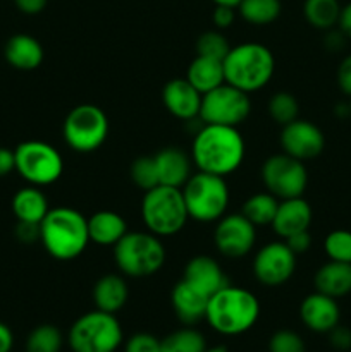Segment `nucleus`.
I'll return each instance as SVG.
<instances>
[{
	"instance_id": "3c124183",
	"label": "nucleus",
	"mask_w": 351,
	"mask_h": 352,
	"mask_svg": "<svg viewBox=\"0 0 351 352\" xmlns=\"http://www.w3.org/2000/svg\"><path fill=\"white\" fill-rule=\"evenodd\" d=\"M205 352H229L226 349V347H222V346H219V347H206V351Z\"/></svg>"
},
{
	"instance_id": "6e6552de",
	"label": "nucleus",
	"mask_w": 351,
	"mask_h": 352,
	"mask_svg": "<svg viewBox=\"0 0 351 352\" xmlns=\"http://www.w3.org/2000/svg\"><path fill=\"white\" fill-rule=\"evenodd\" d=\"M123 340L124 332L117 316L100 309L79 316L67 333L72 352H116Z\"/></svg>"
},
{
	"instance_id": "dca6fc26",
	"label": "nucleus",
	"mask_w": 351,
	"mask_h": 352,
	"mask_svg": "<svg viewBox=\"0 0 351 352\" xmlns=\"http://www.w3.org/2000/svg\"><path fill=\"white\" fill-rule=\"evenodd\" d=\"M299 318L312 332L329 333L334 327L339 325L341 309L336 299L315 291L299 305Z\"/></svg>"
},
{
	"instance_id": "9b49d317",
	"label": "nucleus",
	"mask_w": 351,
	"mask_h": 352,
	"mask_svg": "<svg viewBox=\"0 0 351 352\" xmlns=\"http://www.w3.org/2000/svg\"><path fill=\"white\" fill-rule=\"evenodd\" d=\"M250 112V95L224 82L203 95L198 119L203 124L237 127L248 119Z\"/></svg>"
},
{
	"instance_id": "20e7f679",
	"label": "nucleus",
	"mask_w": 351,
	"mask_h": 352,
	"mask_svg": "<svg viewBox=\"0 0 351 352\" xmlns=\"http://www.w3.org/2000/svg\"><path fill=\"white\" fill-rule=\"evenodd\" d=\"M275 71L274 54L268 47L255 41L231 47L224 58L227 85L244 93H253L270 82Z\"/></svg>"
},
{
	"instance_id": "c03bdc74",
	"label": "nucleus",
	"mask_w": 351,
	"mask_h": 352,
	"mask_svg": "<svg viewBox=\"0 0 351 352\" xmlns=\"http://www.w3.org/2000/svg\"><path fill=\"white\" fill-rule=\"evenodd\" d=\"M16 170V157L14 150L0 146V177H6L10 172Z\"/></svg>"
},
{
	"instance_id": "f257e3e1",
	"label": "nucleus",
	"mask_w": 351,
	"mask_h": 352,
	"mask_svg": "<svg viewBox=\"0 0 351 352\" xmlns=\"http://www.w3.org/2000/svg\"><path fill=\"white\" fill-rule=\"evenodd\" d=\"M244 155L246 143L237 127L203 124L193 138L191 160L200 172L227 177L241 167Z\"/></svg>"
},
{
	"instance_id": "79ce46f5",
	"label": "nucleus",
	"mask_w": 351,
	"mask_h": 352,
	"mask_svg": "<svg viewBox=\"0 0 351 352\" xmlns=\"http://www.w3.org/2000/svg\"><path fill=\"white\" fill-rule=\"evenodd\" d=\"M337 85L344 95L351 96V55L343 58L337 69Z\"/></svg>"
},
{
	"instance_id": "cd10ccee",
	"label": "nucleus",
	"mask_w": 351,
	"mask_h": 352,
	"mask_svg": "<svg viewBox=\"0 0 351 352\" xmlns=\"http://www.w3.org/2000/svg\"><path fill=\"white\" fill-rule=\"evenodd\" d=\"M341 9L339 0H305L303 3L306 23L322 31L332 30L339 23Z\"/></svg>"
},
{
	"instance_id": "f8f14e48",
	"label": "nucleus",
	"mask_w": 351,
	"mask_h": 352,
	"mask_svg": "<svg viewBox=\"0 0 351 352\" xmlns=\"http://www.w3.org/2000/svg\"><path fill=\"white\" fill-rule=\"evenodd\" d=\"M262 182L279 201L299 198L308 184V172L301 160L277 153L268 157L262 165Z\"/></svg>"
},
{
	"instance_id": "603ef678",
	"label": "nucleus",
	"mask_w": 351,
	"mask_h": 352,
	"mask_svg": "<svg viewBox=\"0 0 351 352\" xmlns=\"http://www.w3.org/2000/svg\"><path fill=\"white\" fill-rule=\"evenodd\" d=\"M350 116H351V103H350Z\"/></svg>"
},
{
	"instance_id": "c9c22d12",
	"label": "nucleus",
	"mask_w": 351,
	"mask_h": 352,
	"mask_svg": "<svg viewBox=\"0 0 351 352\" xmlns=\"http://www.w3.org/2000/svg\"><path fill=\"white\" fill-rule=\"evenodd\" d=\"M323 250L329 260L351 263V232L350 230H332L323 241Z\"/></svg>"
},
{
	"instance_id": "4468645a",
	"label": "nucleus",
	"mask_w": 351,
	"mask_h": 352,
	"mask_svg": "<svg viewBox=\"0 0 351 352\" xmlns=\"http://www.w3.org/2000/svg\"><path fill=\"white\" fill-rule=\"evenodd\" d=\"M215 223L213 243L222 256L240 260L255 248L257 226H253L243 213H226Z\"/></svg>"
},
{
	"instance_id": "bb28decb",
	"label": "nucleus",
	"mask_w": 351,
	"mask_h": 352,
	"mask_svg": "<svg viewBox=\"0 0 351 352\" xmlns=\"http://www.w3.org/2000/svg\"><path fill=\"white\" fill-rule=\"evenodd\" d=\"M12 213L17 222L36 223L40 226L41 220L48 213V199L45 192L36 186H26L19 189L12 198Z\"/></svg>"
},
{
	"instance_id": "2f4dec72",
	"label": "nucleus",
	"mask_w": 351,
	"mask_h": 352,
	"mask_svg": "<svg viewBox=\"0 0 351 352\" xmlns=\"http://www.w3.org/2000/svg\"><path fill=\"white\" fill-rule=\"evenodd\" d=\"M64 346V336L55 325L34 327L26 339V352H61Z\"/></svg>"
},
{
	"instance_id": "5701e85b",
	"label": "nucleus",
	"mask_w": 351,
	"mask_h": 352,
	"mask_svg": "<svg viewBox=\"0 0 351 352\" xmlns=\"http://www.w3.org/2000/svg\"><path fill=\"white\" fill-rule=\"evenodd\" d=\"M127 299H129V289L123 275H103L93 285V302L100 311L116 315L126 306Z\"/></svg>"
},
{
	"instance_id": "1a4fd4ad",
	"label": "nucleus",
	"mask_w": 351,
	"mask_h": 352,
	"mask_svg": "<svg viewBox=\"0 0 351 352\" xmlns=\"http://www.w3.org/2000/svg\"><path fill=\"white\" fill-rule=\"evenodd\" d=\"M109 117L93 103H83L67 113L62 126V136L67 146L78 153L96 151L109 138Z\"/></svg>"
},
{
	"instance_id": "aec40b11",
	"label": "nucleus",
	"mask_w": 351,
	"mask_h": 352,
	"mask_svg": "<svg viewBox=\"0 0 351 352\" xmlns=\"http://www.w3.org/2000/svg\"><path fill=\"white\" fill-rule=\"evenodd\" d=\"M157 165L158 181L162 186L171 188H182L191 177L193 160L191 155L178 146H167L153 155Z\"/></svg>"
},
{
	"instance_id": "0eeeda50",
	"label": "nucleus",
	"mask_w": 351,
	"mask_h": 352,
	"mask_svg": "<svg viewBox=\"0 0 351 352\" xmlns=\"http://www.w3.org/2000/svg\"><path fill=\"white\" fill-rule=\"evenodd\" d=\"M181 191L191 220L212 223L227 213L231 192L226 177L198 170L188 179Z\"/></svg>"
},
{
	"instance_id": "8fccbe9b",
	"label": "nucleus",
	"mask_w": 351,
	"mask_h": 352,
	"mask_svg": "<svg viewBox=\"0 0 351 352\" xmlns=\"http://www.w3.org/2000/svg\"><path fill=\"white\" fill-rule=\"evenodd\" d=\"M215 6H227V7H234L236 9L237 6H240L241 0H212Z\"/></svg>"
},
{
	"instance_id": "37998d69",
	"label": "nucleus",
	"mask_w": 351,
	"mask_h": 352,
	"mask_svg": "<svg viewBox=\"0 0 351 352\" xmlns=\"http://www.w3.org/2000/svg\"><path fill=\"white\" fill-rule=\"evenodd\" d=\"M16 236L21 243H26V244L34 243V241H40V226H36V223L17 222Z\"/></svg>"
},
{
	"instance_id": "f3484780",
	"label": "nucleus",
	"mask_w": 351,
	"mask_h": 352,
	"mask_svg": "<svg viewBox=\"0 0 351 352\" xmlns=\"http://www.w3.org/2000/svg\"><path fill=\"white\" fill-rule=\"evenodd\" d=\"M203 95L186 78L171 79L162 89V102L176 119L193 120L200 117Z\"/></svg>"
},
{
	"instance_id": "423d86ee",
	"label": "nucleus",
	"mask_w": 351,
	"mask_h": 352,
	"mask_svg": "<svg viewBox=\"0 0 351 352\" xmlns=\"http://www.w3.org/2000/svg\"><path fill=\"white\" fill-rule=\"evenodd\" d=\"M165 246L160 237L151 232L127 230L126 236L114 246V261L123 275L143 278L155 275L165 263Z\"/></svg>"
},
{
	"instance_id": "a878e982",
	"label": "nucleus",
	"mask_w": 351,
	"mask_h": 352,
	"mask_svg": "<svg viewBox=\"0 0 351 352\" xmlns=\"http://www.w3.org/2000/svg\"><path fill=\"white\" fill-rule=\"evenodd\" d=\"M186 79L198 89L202 95L219 88L226 82L224 74V60L219 58L205 57V55H196L186 71Z\"/></svg>"
},
{
	"instance_id": "58836bf2",
	"label": "nucleus",
	"mask_w": 351,
	"mask_h": 352,
	"mask_svg": "<svg viewBox=\"0 0 351 352\" xmlns=\"http://www.w3.org/2000/svg\"><path fill=\"white\" fill-rule=\"evenodd\" d=\"M236 12L237 10L234 7L215 6L212 12V21L217 30H226V28L233 26L234 19H236Z\"/></svg>"
},
{
	"instance_id": "9d476101",
	"label": "nucleus",
	"mask_w": 351,
	"mask_h": 352,
	"mask_svg": "<svg viewBox=\"0 0 351 352\" xmlns=\"http://www.w3.org/2000/svg\"><path fill=\"white\" fill-rule=\"evenodd\" d=\"M16 172L30 186L43 188L57 182L64 174V160L57 148L45 141H23L14 150Z\"/></svg>"
},
{
	"instance_id": "ddd939ff",
	"label": "nucleus",
	"mask_w": 351,
	"mask_h": 352,
	"mask_svg": "<svg viewBox=\"0 0 351 352\" xmlns=\"http://www.w3.org/2000/svg\"><path fill=\"white\" fill-rule=\"evenodd\" d=\"M251 270L262 285L279 287L295 275L296 254L284 241H272L255 254Z\"/></svg>"
},
{
	"instance_id": "7ed1b4c3",
	"label": "nucleus",
	"mask_w": 351,
	"mask_h": 352,
	"mask_svg": "<svg viewBox=\"0 0 351 352\" xmlns=\"http://www.w3.org/2000/svg\"><path fill=\"white\" fill-rule=\"evenodd\" d=\"M40 243L55 260H76L85 253L89 243L88 219L69 206L48 210L40 223Z\"/></svg>"
},
{
	"instance_id": "393cba45",
	"label": "nucleus",
	"mask_w": 351,
	"mask_h": 352,
	"mask_svg": "<svg viewBox=\"0 0 351 352\" xmlns=\"http://www.w3.org/2000/svg\"><path fill=\"white\" fill-rule=\"evenodd\" d=\"M315 291L337 299L351 292V263L329 260L313 277Z\"/></svg>"
},
{
	"instance_id": "a19ab883",
	"label": "nucleus",
	"mask_w": 351,
	"mask_h": 352,
	"mask_svg": "<svg viewBox=\"0 0 351 352\" xmlns=\"http://www.w3.org/2000/svg\"><path fill=\"white\" fill-rule=\"evenodd\" d=\"M284 243L291 248L292 253L301 254L310 250V246H312V237H310L308 230H303V232H296L292 236H289L288 239H284Z\"/></svg>"
},
{
	"instance_id": "ea45409f",
	"label": "nucleus",
	"mask_w": 351,
	"mask_h": 352,
	"mask_svg": "<svg viewBox=\"0 0 351 352\" xmlns=\"http://www.w3.org/2000/svg\"><path fill=\"white\" fill-rule=\"evenodd\" d=\"M329 340L334 349L337 351H350L351 349V330L346 327H334L329 332Z\"/></svg>"
},
{
	"instance_id": "a18cd8bd",
	"label": "nucleus",
	"mask_w": 351,
	"mask_h": 352,
	"mask_svg": "<svg viewBox=\"0 0 351 352\" xmlns=\"http://www.w3.org/2000/svg\"><path fill=\"white\" fill-rule=\"evenodd\" d=\"M48 0H14L17 9L23 14H28V16H34V14H40L41 10L45 9Z\"/></svg>"
},
{
	"instance_id": "2eb2a0df",
	"label": "nucleus",
	"mask_w": 351,
	"mask_h": 352,
	"mask_svg": "<svg viewBox=\"0 0 351 352\" xmlns=\"http://www.w3.org/2000/svg\"><path fill=\"white\" fill-rule=\"evenodd\" d=\"M279 143H281L282 153L305 162L322 153L326 146V136L319 126L298 117L288 126H282Z\"/></svg>"
},
{
	"instance_id": "7c9ffc66",
	"label": "nucleus",
	"mask_w": 351,
	"mask_h": 352,
	"mask_svg": "<svg viewBox=\"0 0 351 352\" xmlns=\"http://www.w3.org/2000/svg\"><path fill=\"white\" fill-rule=\"evenodd\" d=\"M162 352H205L206 340L202 332L193 327H184L169 333L160 340Z\"/></svg>"
},
{
	"instance_id": "f03ea898",
	"label": "nucleus",
	"mask_w": 351,
	"mask_h": 352,
	"mask_svg": "<svg viewBox=\"0 0 351 352\" xmlns=\"http://www.w3.org/2000/svg\"><path fill=\"white\" fill-rule=\"evenodd\" d=\"M260 318V302L253 292L227 284L210 296L205 320L220 336L236 337L246 333Z\"/></svg>"
},
{
	"instance_id": "72a5a7b5",
	"label": "nucleus",
	"mask_w": 351,
	"mask_h": 352,
	"mask_svg": "<svg viewBox=\"0 0 351 352\" xmlns=\"http://www.w3.org/2000/svg\"><path fill=\"white\" fill-rule=\"evenodd\" d=\"M129 175L131 181H133L138 188L143 189L145 192L160 186L157 165H155L153 157H138L136 160L131 164Z\"/></svg>"
},
{
	"instance_id": "6ab92c4d",
	"label": "nucleus",
	"mask_w": 351,
	"mask_h": 352,
	"mask_svg": "<svg viewBox=\"0 0 351 352\" xmlns=\"http://www.w3.org/2000/svg\"><path fill=\"white\" fill-rule=\"evenodd\" d=\"M312 206L308 205L306 199H303V196H299V198L281 199L279 201L277 212H275L270 226L279 237L288 239L292 234L308 230L310 226H312Z\"/></svg>"
},
{
	"instance_id": "b1692460",
	"label": "nucleus",
	"mask_w": 351,
	"mask_h": 352,
	"mask_svg": "<svg viewBox=\"0 0 351 352\" xmlns=\"http://www.w3.org/2000/svg\"><path fill=\"white\" fill-rule=\"evenodd\" d=\"M88 234L92 243L114 248L127 234V223L117 212L102 210L88 219Z\"/></svg>"
},
{
	"instance_id": "c756f323",
	"label": "nucleus",
	"mask_w": 351,
	"mask_h": 352,
	"mask_svg": "<svg viewBox=\"0 0 351 352\" xmlns=\"http://www.w3.org/2000/svg\"><path fill=\"white\" fill-rule=\"evenodd\" d=\"M277 206L279 199L275 198L274 195H270L268 191L257 192V195H251L250 198L243 203L241 213H243L253 226H270L272 220H274L275 217V212H277Z\"/></svg>"
},
{
	"instance_id": "412c9836",
	"label": "nucleus",
	"mask_w": 351,
	"mask_h": 352,
	"mask_svg": "<svg viewBox=\"0 0 351 352\" xmlns=\"http://www.w3.org/2000/svg\"><path fill=\"white\" fill-rule=\"evenodd\" d=\"M209 299V296L200 292L198 289H195L182 278L174 285L171 292L172 309H174L176 316L188 327L205 320Z\"/></svg>"
},
{
	"instance_id": "e433bc0d",
	"label": "nucleus",
	"mask_w": 351,
	"mask_h": 352,
	"mask_svg": "<svg viewBox=\"0 0 351 352\" xmlns=\"http://www.w3.org/2000/svg\"><path fill=\"white\" fill-rule=\"evenodd\" d=\"M305 340L295 330H277L268 339V352H305Z\"/></svg>"
},
{
	"instance_id": "09e8293b",
	"label": "nucleus",
	"mask_w": 351,
	"mask_h": 352,
	"mask_svg": "<svg viewBox=\"0 0 351 352\" xmlns=\"http://www.w3.org/2000/svg\"><path fill=\"white\" fill-rule=\"evenodd\" d=\"M344 33L343 31H332L329 30V34H327V40H326V45L327 48H330V50H339L341 47L344 45Z\"/></svg>"
},
{
	"instance_id": "de8ad7c7",
	"label": "nucleus",
	"mask_w": 351,
	"mask_h": 352,
	"mask_svg": "<svg viewBox=\"0 0 351 352\" xmlns=\"http://www.w3.org/2000/svg\"><path fill=\"white\" fill-rule=\"evenodd\" d=\"M337 26H339V30L343 31L344 36L351 38V2L341 9L339 23H337Z\"/></svg>"
},
{
	"instance_id": "473e14b6",
	"label": "nucleus",
	"mask_w": 351,
	"mask_h": 352,
	"mask_svg": "<svg viewBox=\"0 0 351 352\" xmlns=\"http://www.w3.org/2000/svg\"><path fill=\"white\" fill-rule=\"evenodd\" d=\"M268 116L279 126H288L299 117V103L296 96L289 91H277L268 100Z\"/></svg>"
},
{
	"instance_id": "4be33fe9",
	"label": "nucleus",
	"mask_w": 351,
	"mask_h": 352,
	"mask_svg": "<svg viewBox=\"0 0 351 352\" xmlns=\"http://www.w3.org/2000/svg\"><path fill=\"white\" fill-rule=\"evenodd\" d=\"M3 57L7 64L17 71H34L43 62L45 52L36 38L26 33H17L7 40Z\"/></svg>"
},
{
	"instance_id": "49530a36",
	"label": "nucleus",
	"mask_w": 351,
	"mask_h": 352,
	"mask_svg": "<svg viewBox=\"0 0 351 352\" xmlns=\"http://www.w3.org/2000/svg\"><path fill=\"white\" fill-rule=\"evenodd\" d=\"M14 347V333L6 323L0 322V352H10Z\"/></svg>"
},
{
	"instance_id": "4c0bfd02",
	"label": "nucleus",
	"mask_w": 351,
	"mask_h": 352,
	"mask_svg": "<svg viewBox=\"0 0 351 352\" xmlns=\"http://www.w3.org/2000/svg\"><path fill=\"white\" fill-rule=\"evenodd\" d=\"M124 352H162L160 340L147 332L134 333L127 339Z\"/></svg>"
},
{
	"instance_id": "c85d7f7f",
	"label": "nucleus",
	"mask_w": 351,
	"mask_h": 352,
	"mask_svg": "<svg viewBox=\"0 0 351 352\" xmlns=\"http://www.w3.org/2000/svg\"><path fill=\"white\" fill-rule=\"evenodd\" d=\"M237 14L253 26H267L281 16V0H241Z\"/></svg>"
},
{
	"instance_id": "f704fd0d",
	"label": "nucleus",
	"mask_w": 351,
	"mask_h": 352,
	"mask_svg": "<svg viewBox=\"0 0 351 352\" xmlns=\"http://www.w3.org/2000/svg\"><path fill=\"white\" fill-rule=\"evenodd\" d=\"M229 41H227V38L219 30L205 31L196 40V55H205V57L224 60L226 55L229 54Z\"/></svg>"
},
{
	"instance_id": "a211bd4d",
	"label": "nucleus",
	"mask_w": 351,
	"mask_h": 352,
	"mask_svg": "<svg viewBox=\"0 0 351 352\" xmlns=\"http://www.w3.org/2000/svg\"><path fill=\"white\" fill-rule=\"evenodd\" d=\"M182 280L191 284L209 298L229 284L219 261L209 254H198L191 258L184 267Z\"/></svg>"
},
{
	"instance_id": "39448f33",
	"label": "nucleus",
	"mask_w": 351,
	"mask_h": 352,
	"mask_svg": "<svg viewBox=\"0 0 351 352\" xmlns=\"http://www.w3.org/2000/svg\"><path fill=\"white\" fill-rule=\"evenodd\" d=\"M141 220L148 232L160 239L181 232L189 220L181 188L160 184L145 192L141 199Z\"/></svg>"
}]
</instances>
